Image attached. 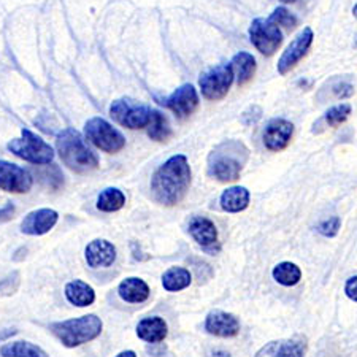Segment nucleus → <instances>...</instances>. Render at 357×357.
<instances>
[{"instance_id": "obj_1", "label": "nucleus", "mask_w": 357, "mask_h": 357, "mask_svg": "<svg viewBox=\"0 0 357 357\" xmlns=\"http://www.w3.org/2000/svg\"><path fill=\"white\" fill-rule=\"evenodd\" d=\"M189 186H191V167L188 158L183 154L167 159L151 178L153 197L164 206L180 204L186 197Z\"/></svg>"}, {"instance_id": "obj_36", "label": "nucleus", "mask_w": 357, "mask_h": 357, "mask_svg": "<svg viewBox=\"0 0 357 357\" xmlns=\"http://www.w3.org/2000/svg\"><path fill=\"white\" fill-rule=\"evenodd\" d=\"M15 333H16V331H8V332H5V333H0V342H2L3 338L10 337V335H15Z\"/></svg>"}, {"instance_id": "obj_17", "label": "nucleus", "mask_w": 357, "mask_h": 357, "mask_svg": "<svg viewBox=\"0 0 357 357\" xmlns=\"http://www.w3.org/2000/svg\"><path fill=\"white\" fill-rule=\"evenodd\" d=\"M188 229L192 238L206 251H211V248L218 243V229L215 222L210 221L208 218L194 216L189 221Z\"/></svg>"}, {"instance_id": "obj_14", "label": "nucleus", "mask_w": 357, "mask_h": 357, "mask_svg": "<svg viewBox=\"0 0 357 357\" xmlns=\"http://www.w3.org/2000/svg\"><path fill=\"white\" fill-rule=\"evenodd\" d=\"M59 215L51 208L31 211L21 222V232L26 235H45L56 226Z\"/></svg>"}, {"instance_id": "obj_3", "label": "nucleus", "mask_w": 357, "mask_h": 357, "mask_svg": "<svg viewBox=\"0 0 357 357\" xmlns=\"http://www.w3.org/2000/svg\"><path fill=\"white\" fill-rule=\"evenodd\" d=\"M56 149L61 160L75 174H89L99 167V158L86 145L78 130L64 129L57 134Z\"/></svg>"}, {"instance_id": "obj_12", "label": "nucleus", "mask_w": 357, "mask_h": 357, "mask_svg": "<svg viewBox=\"0 0 357 357\" xmlns=\"http://www.w3.org/2000/svg\"><path fill=\"white\" fill-rule=\"evenodd\" d=\"M164 107L174 112L178 118H188L197 110L199 107V94L192 84H183L178 88L174 94L167 97L162 102Z\"/></svg>"}, {"instance_id": "obj_26", "label": "nucleus", "mask_w": 357, "mask_h": 357, "mask_svg": "<svg viewBox=\"0 0 357 357\" xmlns=\"http://www.w3.org/2000/svg\"><path fill=\"white\" fill-rule=\"evenodd\" d=\"M126 204V195L118 188H107L97 197V208L105 213L118 211Z\"/></svg>"}, {"instance_id": "obj_23", "label": "nucleus", "mask_w": 357, "mask_h": 357, "mask_svg": "<svg viewBox=\"0 0 357 357\" xmlns=\"http://www.w3.org/2000/svg\"><path fill=\"white\" fill-rule=\"evenodd\" d=\"M230 64H232L234 75L235 78H237L238 86H245L246 83L251 82L252 77H255L257 64H256V57L252 54L241 51V53L234 56V59Z\"/></svg>"}, {"instance_id": "obj_37", "label": "nucleus", "mask_w": 357, "mask_h": 357, "mask_svg": "<svg viewBox=\"0 0 357 357\" xmlns=\"http://www.w3.org/2000/svg\"><path fill=\"white\" fill-rule=\"evenodd\" d=\"M281 2H283V3H294V2H297V0H281Z\"/></svg>"}, {"instance_id": "obj_35", "label": "nucleus", "mask_w": 357, "mask_h": 357, "mask_svg": "<svg viewBox=\"0 0 357 357\" xmlns=\"http://www.w3.org/2000/svg\"><path fill=\"white\" fill-rule=\"evenodd\" d=\"M116 357H137V354L134 351H123V353H119Z\"/></svg>"}, {"instance_id": "obj_28", "label": "nucleus", "mask_w": 357, "mask_h": 357, "mask_svg": "<svg viewBox=\"0 0 357 357\" xmlns=\"http://www.w3.org/2000/svg\"><path fill=\"white\" fill-rule=\"evenodd\" d=\"M272 275L281 286H296L302 278V270L292 262H281L273 268Z\"/></svg>"}, {"instance_id": "obj_4", "label": "nucleus", "mask_w": 357, "mask_h": 357, "mask_svg": "<svg viewBox=\"0 0 357 357\" xmlns=\"http://www.w3.org/2000/svg\"><path fill=\"white\" fill-rule=\"evenodd\" d=\"M102 321L96 314H86L82 318L67 319L51 324V332L61 340V343L67 348H75L84 344L100 335Z\"/></svg>"}, {"instance_id": "obj_10", "label": "nucleus", "mask_w": 357, "mask_h": 357, "mask_svg": "<svg viewBox=\"0 0 357 357\" xmlns=\"http://www.w3.org/2000/svg\"><path fill=\"white\" fill-rule=\"evenodd\" d=\"M313 40H314V33L312 31V27H305L303 31L292 40L284 53L281 54L278 61V73L280 75L289 73L292 68L308 54V51L313 45Z\"/></svg>"}, {"instance_id": "obj_32", "label": "nucleus", "mask_w": 357, "mask_h": 357, "mask_svg": "<svg viewBox=\"0 0 357 357\" xmlns=\"http://www.w3.org/2000/svg\"><path fill=\"white\" fill-rule=\"evenodd\" d=\"M20 286V273H13L8 278L0 281V296H11Z\"/></svg>"}, {"instance_id": "obj_27", "label": "nucleus", "mask_w": 357, "mask_h": 357, "mask_svg": "<svg viewBox=\"0 0 357 357\" xmlns=\"http://www.w3.org/2000/svg\"><path fill=\"white\" fill-rule=\"evenodd\" d=\"M146 128L149 138H153V140L156 142H167L172 137L169 119H167L159 110H153L151 119H149V124Z\"/></svg>"}, {"instance_id": "obj_21", "label": "nucleus", "mask_w": 357, "mask_h": 357, "mask_svg": "<svg viewBox=\"0 0 357 357\" xmlns=\"http://www.w3.org/2000/svg\"><path fill=\"white\" fill-rule=\"evenodd\" d=\"M66 297L75 307H89L96 301V292L92 286L84 283L82 280H75L67 283L66 286Z\"/></svg>"}, {"instance_id": "obj_9", "label": "nucleus", "mask_w": 357, "mask_h": 357, "mask_svg": "<svg viewBox=\"0 0 357 357\" xmlns=\"http://www.w3.org/2000/svg\"><path fill=\"white\" fill-rule=\"evenodd\" d=\"M251 43L264 56H273L283 43V32L272 20L256 18L250 26Z\"/></svg>"}, {"instance_id": "obj_34", "label": "nucleus", "mask_w": 357, "mask_h": 357, "mask_svg": "<svg viewBox=\"0 0 357 357\" xmlns=\"http://www.w3.org/2000/svg\"><path fill=\"white\" fill-rule=\"evenodd\" d=\"M354 92V88L351 84H338L335 86V94L338 99H343V97H349Z\"/></svg>"}, {"instance_id": "obj_29", "label": "nucleus", "mask_w": 357, "mask_h": 357, "mask_svg": "<svg viewBox=\"0 0 357 357\" xmlns=\"http://www.w3.org/2000/svg\"><path fill=\"white\" fill-rule=\"evenodd\" d=\"M268 20H272L278 27L287 29V31H292L297 26V18L286 7L275 8L273 13L268 16Z\"/></svg>"}, {"instance_id": "obj_2", "label": "nucleus", "mask_w": 357, "mask_h": 357, "mask_svg": "<svg viewBox=\"0 0 357 357\" xmlns=\"http://www.w3.org/2000/svg\"><path fill=\"white\" fill-rule=\"evenodd\" d=\"M250 158V151L238 140H226L208 156V175L218 181H237Z\"/></svg>"}, {"instance_id": "obj_11", "label": "nucleus", "mask_w": 357, "mask_h": 357, "mask_svg": "<svg viewBox=\"0 0 357 357\" xmlns=\"http://www.w3.org/2000/svg\"><path fill=\"white\" fill-rule=\"evenodd\" d=\"M33 178L22 167L0 160V189L11 194H26L31 191Z\"/></svg>"}, {"instance_id": "obj_5", "label": "nucleus", "mask_w": 357, "mask_h": 357, "mask_svg": "<svg viewBox=\"0 0 357 357\" xmlns=\"http://www.w3.org/2000/svg\"><path fill=\"white\" fill-rule=\"evenodd\" d=\"M8 151L15 156L24 159L26 162L36 165L51 164L54 159V151L42 137L33 134L29 129H22L21 138H15L8 143Z\"/></svg>"}, {"instance_id": "obj_31", "label": "nucleus", "mask_w": 357, "mask_h": 357, "mask_svg": "<svg viewBox=\"0 0 357 357\" xmlns=\"http://www.w3.org/2000/svg\"><path fill=\"white\" fill-rule=\"evenodd\" d=\"M340 227H342V220H340L338 216H332L329 220L322 221L318 226V230L319 234L324 235V237H335Z\"/></svg>"}, {"instance_id": "obj_16", "label": "nucleus", "mask_w": 357, "mask_h": 357, "mask_svg": "<svg viewBox=\"0 0 357 357\" xmlns=\"http://www.w3.org/2000/svg\"><path fill=\"white\" fill-rule=\"evenodd\" d=\"M86 262L92 268H107L116 261V248L108 240H94L86 246Z\"/></svg>"}, {"instance_id": "obj_6", "label": "nucleus", "mask_w": 357, "mask_h": 357, "mask_svg": "<svg viewBox=\"0 0 357 357\" xmlns=\"http://www.w3.org/2000/svg\"><path fill=\"white\" fill-rule=\"evenodd\" d=\"M151 113L153 108L130 99V97L114 100L110 107V116L123 128L132 130L145 129L149 124V119H151Z\"/></svg>"}, {"instance_id": "obj_7", "label": "nucleus", "mask_w": 357, "mask_h": 357, "mask_svg": "<svg viewBox=\"0 0 357 357\" xmlns=\"http://www.w3.org/2000/svg\"><path fill=\"white\" fill-rule=\"evenodd\" d=\"M86 138L105 153H119L126 146V138L121 132L113 128L107 119L103 118H91L84 126Z\"/></svg>"}, {"instance_id": "obj_13", "label": "nucleus", "mask_w": 357, "mask_h": 357, "mask_svg": "<svg viewBox=\"0 0 357 357\" xmlns=\"http://www.w3.org/2000/svg\"><path fill=\"white\" fill-rule=\"evenodd\" d=\"M294 135V124L286 119H272L264 130V145L270 151H283Z\"/></svg>"}, {"instance_id": "obj_19", "label": "nucleus", "mask_w": 357, "mask_h": 357, "mask_svg": "<svg viewBox=\"0 0 357 357\" xmlns=\"http://www.w3.org/2000/svg\"><path fill=\"white\" fill-rule=\"evenodd\" d=\"M167 322L159 318V316H153V318H145L138 322L137 326V335L138 338H142L143 342L148 343H160L164 342V338L167 337Z\"/></svg>"}, {"instance_id": "obj_33", "label": "nucleus", "mask_w": 357, "mask_h": 357, "mask_svg": "<svg viewBox=\"0 0 357 357\" xmlns=\"http://www.w3.org/2000/svg\"><path fill=\"white\" fill-rule=\"evenodd\" d=\"M344 292L353 302H357V276H351L347 281V286H344Z\"/></svg>"}, {"instance_id": "obj_15", "label": "nucleus", "mask_w": 357, "mask_h": 357, "mask_svg": "<svg viewBox=\"0 0 357 357\" xmlns=\"http://www.w3.org/2000/svg\"><path fill=\"white\" fill-rule=\"evenodd\" d=\"M205 329L215 337L230 338L238 335L240 321L234 314L221 312V310H215V312L206 316Z\"/></svg>"}, {"instance_id": "obj_18", "label": "nucleus", "mask_w": 357, "mask_h": 357, "mask_svg": "<svg viewBox=\"0 0 357 357\" xmlns=\"http://www.w3.org/2000/svg\"><path fill=\"white\" fill-rule=\"evenodd\" d=\"M305 343L302 340H283L270 342L257 351L256 357H303Z\"/></svg>"}, {"instance_id": "obj_24", "label": "nucleus", "mask_w": 357, "mask_h": 357, "mask_svg": "<svg viewBox=\"0 0 357 357\" xmlns=\"http://www.w3.org/2000/svg\"><path fill=\"white\" fill-rule=\"evenodd\" d=\"M192 283V276L188 268L183 267H172L167 270L162 276V286L165 291L176 292L183 291Z\"/></svg>"}, {"instance_id": "obj_25", "label": "nucleus", "mask_w": 357, "mask_h": 357, "mask_svg": "<svg viewBox=\"0 0 357 357\" xmlns=\"http://www.w3.org/2000/svg\"><path fill=\"white\" fill-rule=\"evenodd\" d=\"M2 357H48L42 348L29 342H11L0 348Z\"/></svg>"}, {"instance_id": "obj_20", "label": "nucleus", "mask_w": 357, "mask_h": 357, "mask_svg": "<svg viewBox=\"0 0 357 357\" xmlns=\"http://www.w3.org/2000/svg\"><path fill=\"white\" fill-rule=\"evenodd\" d=\"M119 297L129 303H142L149 297V287L142 278L130 276L126 278L118 287Z\"/></svg>"}, {"instance_id": "obj_30", "label": "nucleus", "mask_w": 357, "mask_h": 357, "mask_svg": "<svg viewBox=\"0 0 357 357\" xmlns=\"http://www.w3.org/2000/svg\"><path fill=\"white\" fill-rule=\"evenodd\" d=\"M351 114V107L348 103H342V105L332 107L329 112L326 113V123L331 126V128H337V126L343 124L344 121L348 119V116Z\"/></svg>"}, {"instance_id": "obj_22", "label": "nucleus", "mask_w": 357, "mask_h": 357, "mask_svg": "<svg viewBox=\"0 0 357 357\" xmlns=\"http://www.w3.org/2000/svg\"><path fill=\"white\" fill-rule=\"evenodd\" d=\"M221 208L227 213H238L250 205V191L243 186H232L226 189L221 195Z\"/></svg>"}, {"instance_id": "obj_8", "label": "nucleus", "mask_w": 357, "mask_h": 357, "mask_svg": "<svg viewBox=\"0 0 357 357\" xmlns=\"http://www.w3.org/2000/svg\"><path fill=\"white\" fill-rule=\"evenodd\" d=\"M232 64H220L210 68L199 79L202 96L208 100H221L227 96L230 86L234 83Z\"/></svg>"}]
</instances>
